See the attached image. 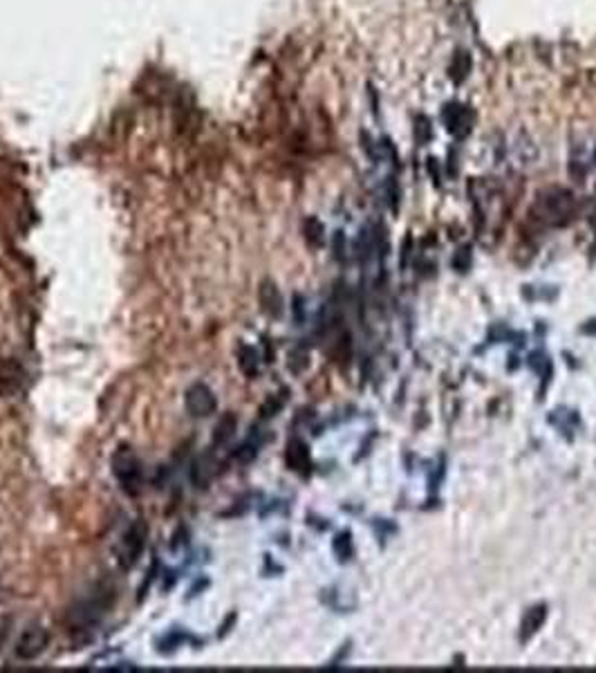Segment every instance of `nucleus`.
<instances>
[{"mask_svg": "<svg viewBox=\"0 0 596 673\" xmlns=\"http://www.w3.org/2000/svg\"><path fill=\"white\" fill-rule=\"evenodd\" d=\"M211 476H213V455H211V451H204L197 455L193 462L191 478L197 487H206V483L211 481Z\"/></svg>", "mask_w": 596, "mask_h": 673, "instance_id": "12", "label": "nucleus"}, {"mask_svg": "<svg viewBox=\"0 0 596 673\" xmlns=\"http://www.w3.org/2000/svg\"><path fill=\"white\" fill-rule=\"evenodd\" d=\"M574 206H576V200H574L572 191L549 189L545 193H540V198H538L536 206H533L531 215L545 225H565L572 220Z\"/></svg>", "mask_w": 596, "mask_h": 673, "instance_id": "1", "label": "nucleus"}, {"mask_svg": "<svg viewBox=\"0 0 596 673\" xmlns=\"http://www.w3.org/2000/svg\"><path fill=\"white\" fill-rule=\"evenodd\" d=\"M444 119H446L448 130L455 133V135H464L468 130V112L462 106H457V103H453V106H446Z\"/></svg>", "mask_w": 596, "mask_h": 673, "instance_id": "14", "label": "nucleus"}, {"mask_svg": "<svg viewBox=\"0 0 596 673\" xmlns=\"http://www.w3.org/2000/svg\"><path fill=\"white\" fill-rule=\"evenodd\" d=\"M285 460L289 464V469H294L298 474H307L312 467V458H310V449L307 444L303 442L300 438H291L287 442V449H285Z\"/></svg>", "mask_w": 596, "mask_h": 673, "instance_id": "8", "label": "nucleus"}, {"mask_svg": "<svg viewBox=\"0 0 596 673\" xmlns=\"http://www.w3.org/2000/svg\"><path fill=\"white\" fill-rule=\"evenodd\" d=\"M110 464H112L114 478L121 485V490L128 496H137L144 485V464L139 460V455L130 447L121 444V447L112 453Z\"/></svg>", "mask_w": 596, "mask_h": 673, "instance_id": "2", "label": "nucleus"}, {"mask_svg": "<svg viewBox=\"0 0 596 673\" xmlns=\"http://www.w3.org/2000/svg\"><path fill=\"white\" fill-rule=\"evenodd\" d=\"M294 312H296V321H300L303 312H305V308H303V298L294 296Z\"/></svg>", "mask_w": 596, "mask_h": 673, "instance_id": "26", "label": "nucleus"}, {"mask_svg": "<svg viewBox=\"0 0 596 673\" xmlns=\"http://www.w3.org/2000/svg\"><path fill=\"white\" fill-rule=\"evenodd\" d=\"M7 633H9V622L5 617H0V646L5 644V640H7Z\"/></svg>", "mask_w": 596, "mask_h": 673, "instance_id": "25", "label": "nucleus"}, {"mask_svg": "<svg viewBox=\"0 0 596 673\" xmlns=\"http://www.w3.org/2000/svg\"><path fill=\"white\" fill-rule=\"evenodd\" d=\"M238 366L245 372L247 377H256L260 370V359H258V350L254 346L243 344L238 348Z\"/></svg>", "mask_w": 596, "mask_h": 673, "instance_id": "13", "label": "nucleus"}, {"mask_svg": "<svg viewBox=\"0 0 596 673\" xmlns=\"http://www.w3.org/2000/svg\"><path fill=\"white\" fill-rule=\"evenodd\" d=\"M23 377H25V372H23V368L16 364V361L5 359L3 364H0V391H3V393L18 391L20 384H23Z\"/></svg>", "mask_w": 596, "mask_h": 673, "instance_id": "10", "label": "nucleus"}, {"mask_svg": "<svg viewBox=\"0 0 596 673\" xmlns=\"http://www.w3.org/2000/svg\"><path fill=\"white\" fill-rule=\"evenodd\" d=\"M388 198H390L392 211H397V198H399V189H397V184H395L392 178H390V182H388Z\"/></svg>", "mask_w": 596, "mask_h": 673, "instance_id": "24", "label": "nucleus"}, {"mask_svg": "<svg viewBox=\"0 0 596 673\" xmlns=\"http://www.w3.org/2000/svg\"><path fill=\"white\" fill-rule=\"evenodd\" d=\"M332 250H334V258H337V261H343V258H345V236L341 232L334 234Z\"/></svg>", "mask_w": 596, "mask_h": 673, "instance_id": "21", "label": "nucleus"}, {"mask_svg": "<svg viewBox=\"0 0 596 673\" xmlns=\"http://www.w3.org/2000/svg\"><path fill=\"white\" fill-rule=\"evenodd\" d=\"M285 400H287V395L282 398V393H280V395H271V398H267V402L263 404V407H260V418H274L276 413L282 409V404H285Z\"/></svg>", "mask_w": 596, "mask_h": 673, "instance_id": "20", "label": "nucleus"}, {"mask_svg": "<svg viewBox=\"0 0 596 673\" xmlns=\"http://www.w3.org/2000/svg\"><path fill=\"white\" fill-rule=\"evenodd\" d=\"M47 642H49V633L45 626L29 624L25 626L23 633H20L14 651L20 660H36L47 649Z\"/></svg>", "mask_w": 596, "mask_h": 673, "instance_id": "6", "label": "nucleus"}, {"mask_svg": "<svg viewBox=\"0 0 596 673\" xmlns=\"http://www.w3.org/2000/svg\"><path fill=\"white\" fill-rule=\"evenodd\" d=\"M258 298H260V308L263 312L271 319H280L285 312V303H282V294L276 287L274 281H263L258 289Z\"/></svg>", "mask_w": 596, "mask_h": 673, "instance_id": "7", "label": "nucleus"}, {"mask_svg": "<svg viewBox=\"0 0 596 673\" xmlns=\"http://www.w3.org/2000/svg\"><path fill=\"white\" fill-rule=\"evenodd\" d=\"M326 229H323V225L316 220V218H307L305 220V238H307V243L312 247H321L323 241H326Z\"/></svg>", "mask_w": 596, "mask_h": 673, "instance_id": "18", "label": "nucleus"}, {"mask_svg": "<svg viewBox=\"0 0 596 673\" xmlns=\"http://www.w3.org/2000/svg\"><path fill=\"white\" fill-rule=\"evenodd\" d=\"M415 135H417V139H420V142H426L428 137H431V126H428L426 117H420V126L415 128Z\"/></svg>", "mask_w": 596, "mask_h": 673, "instance_id": "23", "label": "nucleus"}, {"mask_svg": "<svg viewBox=\"0 0 596 673\" xmlns=\"http://www.w3.org/2000/svg\"><path fill=\"white\" fill-rule=\"evenodd\" d=\"M453 265L459 269V272H466V267L471 265V252H468V247H464V250H459L453 258Z\"/></svg>", "mask_w": 596, "mask_h": 673, "instance_id": "22", "label": "nucleus"}, {"mask_svg": "<svg viewBox=\"0 0 596 673\" xmlns=\"http://www.w3.org/2000/svg\"><path fill=\"white\" fill-rule=\"evenodd\" d=\"M112 590L110 588H99L97 593H92L88 599H83L81 604H77V608H72V622L79 624V626H88V624H94V622H99V619L108 613V608L112 604V599L110 602H106V595H110Z\"/></svg>", "mask_w": 596, "mask_h": 673, "instance_id": "4", "label": "nucleus"}, {"mask_svg": "<svg viewBox=\"0 0 596 673\" xmlns=\"http://www.w3.org/2000/svg\"><path fill=\"white\" fill-rule=\"evenodd\" d=\"M287 366H289V370H291V372H294V375H300V372L310 366V355H307V350L303 348V346H298V348L291 350V353H289Z\"/></svg>", "mask_w": 596, "mask_h": 673, "instance_id": "16", "label": "nucleus"}, {"mask_svg": "<svg viewBox=\"0 0 596 673\" xmlns=\"http://www.w3.org/2000/svg\"><path fill=\"white\" fill-rule=\"evenodd\" d=\"M471 70V59L466 52H457V56L453 59V66H451V79L453 81H464V77L468 75Z\"/></svg>", "mask_w": 596, "mask_h": 673, "instance_id": "19", "label": "nucleus"}, {"mask_svg": "<svg viewBox=\"0 0 596 673\" xmlns=\"http://www.w3.org/2000/svg\"><path fill=\"white\" fill-rule=\"evenodd\" d=\"M545 617H547V606L545 604L531 606L525 613V617H522V622H520V640L527 642V640H531L533 635H536L540 630V626L545 624Z\"/></svg>", "mask_w": 596, "mask_h": 673, "instance_id": "9", "label": "nucleus"}, {"mask_svg": "<svg viewBox=\"0 0 596 673\" xmlns=\"http://www.w3.org/2000/svg\"><path fill=\"white\" fill-rule=\"evenodd\" d=\"M238 427V418L234 413H224L222 418L215 422V429H213V436H211V444L213 447H224L227 442H231L234 433Z\"/></svg>", "mask_w": 596, "mask_h": 673, "instance_id": "11", "label": "nucleus"}, {"mask_svg": "<svg viewBox=\"0 0 596 673\" xmlns=\"http://www.w3.org/2000/svg\"><path fill=\"white\" fill-rule=\"evenodd\" d=\"M184 407L193 418H208L213 416L217 409V398L206 384L195 381V384H191L184 393Z\"/></svg>", "mask_w": 596, "mask_h": 673, "instance_id": "5", "label": "nucleus"}, {"mask_svg": "<svg viewBox=\"0 0 596 673\" xmlns=\"http://www.w3.org/2000/svg\"><path fill=\"white\" fill-rule=\"evenodd\" d=\"M146 538H148V525H146V521L144 519L132 521L128 525V530H125L119 547V561L125 570H130V568L139 561V557L146 547Z\"/></svg>", "mask_w": 596, "mask_h": 673, "instance_id": "3", "label": "nucleus"}, {"mask_svg": "<svg viewBox=\"0 0 596 673\" xmlns=\"http://www.w3.org/2000/svg\"><path fill=\"white\" fill-rule=\"evenodd\" d=\"M334 554H337L339 561H348L352 557V534L350 532H341L337 538H334Z\"/></svg>", "mask_w": 596, "mask_h": 673, "instance_id": "17", "label": "nucleus"}, {"mask_svg": "<svg viewBox=\"0 0 596 673\" xmlns=\"http://www.w3.org/2000/svg\"><path fill=\"white\" fill-rule=\"evenodd\" d=\"M258 449H260V438H258V433H251V436L240 444V447L236 449V460L240 462H251L258 455Z\"/></svg>", "mask_w": 596, "mask_h": 673, "instance_id": "15", "label": "nucleus"}]
</instances>
